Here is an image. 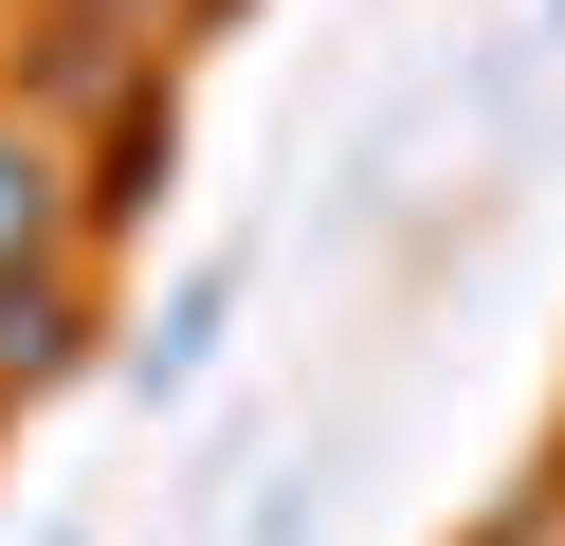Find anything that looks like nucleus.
Returning a JSON list of instances; mask_svg holds the SVG:
<instances>
[{"label":"nucleus","mask_w":565,"mask_h":546,"mask_svg":"<svg viewBox=\"0 0 565 546\" xmlns=\"http://www.w3.org/2000/svg\"><path fill=\"white\" fill-rule=\"evenodd\" d=\"M164 201V92H128V128H110V182H92V218H147Z\"/></svg>","instance_id":"4"},{"label":"nucleus","mask_w":565,"mask_h":546,"mask_svg":"<svg viewBox=\"0 0 565 546\" xmlns=\"http://www.w3.org/2000/svg\"><path fill=\"white\" fill-rule=\"evenodd\" d=\"M55 546H74V528H55Z\"/></svg>","instance_id":"6"},{"label":"nucleus","mask_w":565,"mask_h":546,"mask_svg":"<svg viewBox=\"0 0 565 546\" xmlns=\"http://www.w3.org/2000/svg\"><path fill=\"white\" fill-rule=\"evenodd\" d=\"M220 310H237V274H183V310H164L147 346H128V383H147V400H164V383H201V346H220Z\"/></svg>","instance_id":"3"},{"label":"nucleus","mask_w":565,"mask_h":546,"mask_svg":"<svg viewBox=\"0 0 565 546\" xmlns=\"http://www.w3.org/2000/svg\"><path fill=\"white\" fill-rule=\"evenodd\" d=\"M74 346H92V310H74V274H55V255H38V274H0V383H55Z\"/></svg>","instance_id":"1"},{"label":"nucleus","mask_w":565,"mask_h":546,"mask_svg":"<svg viewBox=\"0 0 565 546\" xmlns=\"http://www.w3.org/2000/svg\"><path fill=\"white\" fill-rule=\"evenodd\" d=\"M38 255H55V146L0 109V274H38Z\"/></svg>","instance_id":"2"},{"label":"nucleus","mask_w":565,"mask_h":546,"mask_svg":"<svg viewBox=\"0 0 565 546\" xmlns=\"http://www.w3.org/2000/svg\"><path fill=\"white\" fill-rule=\"evenodd\" d=\"M547 36H565V0H547Z\"/></svg>","instance_id":"5"}]
</instances>
